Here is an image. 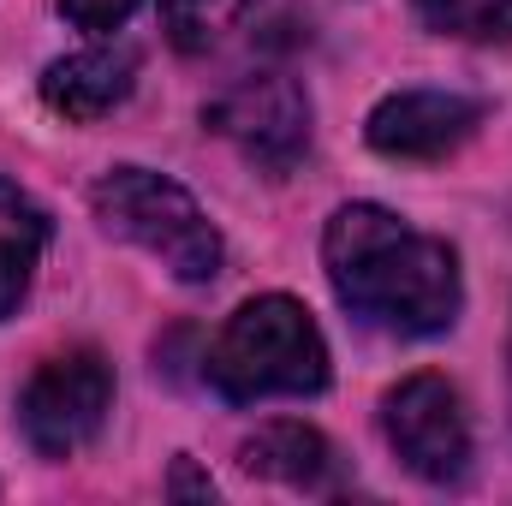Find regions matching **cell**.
I'll return each mask as SVG.
<instances>
[{
  "label": "cell",
  "mask_w": 512,
  "mask_h": 506,
  "mask_svg": "<svg viewBox=\"0 0 512 506\" xmlns=\"http://www.w3.org/2000/svg\"><path fill=\"white\" fill-rule=\"evenodd\" d=\"M322 268L334 298L393 340H429L459 322L465 286H459V256L447 239L417 233L382 203H346L334 209L322 233Z\"/></svg>",
  "instance_id": "obj_1"
},
{
  "label": "cell",
  "mask_w": 512,
  "mask_h": 506,
  "mask_svg": "<svg viewBox=\"0 0 512 506\" xmlns=\"http://www.w3.org/2000/svg\"><path fill=\"white\" fill-rule=\"evenodd\" d=\"M203 376L233 405L304 399V393L328 387V340L298 298L262 292L251 304H239L227 316V328L209 340Z\"/></svg>",
  "instance_id": "obj_2"
},
{
  "label": "cell",
  "mask_w": 512,
  "mask_h": 506,
  "mask_svg": "<svg viewBox=\"0 0 512 506\" xmlns=\"http://www.w3.org/2000/svg\"><path fill=\"white\" fill-rule=\"evenodd\" d=\"M90 209H96V221L114 239L149 251L185 286H203V280L221 274L227 245H221L215 221L203 215V203L179 179H167L155 167H114V173H102L96 191H90Z\"/></svg>",
  "instance_id": "obj_3"
},
{
  "label": "cell",
  "mask_w": 512,
  "mask_h": 506,
  "mask_svg": "<svg viewBox=\"0 0 512 506\" xmlns=\"http://www.w3.org/2000/svg\"><path fill=\"white\" fill-rule=\"evenodd\" d=\"M114 411V364L96 346L48 358L18 393V429L42 459H72L102 435Z\"/></svg>",
  "instance_id": "obj_4"
},
{
  "label": "cell",
  "mask_w": 512,
  "mask_h": 506,
  "mask_svg": "<svg viewBox=\"0 0 512 506\" xmlns=\"http://www.w3.org/2000/svg\"><path fill=\"white\" fill-rule=\"evenodd\" d=\"M382 435L393 459L429 483V489H453L471 471V417L465 399L447 376H405L382 399Z\"/></svg>",
  "instance_id": "obj_5"
},
{
  "label": "cell",
  "mask_w": 512,
  "mask_h": 506,
  "mask_svg": "<svg viewBox=\"0 0 512 506\" xmlns=\"http://www.w3.org/2000/svg\"><path fill=\"white\" fill-rule=\"evenodd\" d=\"M203 126L262 173H292L310 149V96L286 72H251L203 108Z\"/></svg>",
  "instance_id": "obj_6"
},
{
  "label": "cell",
  "mask_w": 512,
  "mask_h": 506,
  "mask_svg": "<svg viewBox=\"0 0 512 506\" xmlns=\"http://www.w3.org/2000/svg\"><path fill=\"white\" fill-rule=\"evenodd\" d=\"M477 126H483V102H471L459 90H399V96L376 102L364 137L387 161H441Z\"/></svg>",
  "instance_id": "obj_7"
},
{
  "label": "cell",
  "mask_w": 512,
  "mask_h": 506,
  "mask_svg": "<svg viewBox=\"0 0 512 506\" xmlns=\"http://www.w3.org/2000/svg\"><path fill=\"white\" fill-rule=\"evenodd\" d=\"M137 84V54L131 48H84V54H66L42 72V102L72 120V126H90L102 114H114Z\"/></svg>",
  "instance_id": "obj_8"
},
{
  "label": "cell",
  "mask_w": 512,
  "mask_h": 506,
  "mask_svg": "<svg viewBox=\"0 0 512 506\" xmlns=\"http://www.w3.org/2000/svg\"><path fill=\"white\" fill-rule=\"evenodd\" d=\"M239 465L262 483H286V489H304V495H322L340 477V459H334L328 435L310 429V423H262L239 447Z\"/></svg>",
  "instance_id": "obj_9"
},
{
  "label": "cell",
  "mask_w": 512,
  "mask_h": 506,
  "mask_svg": "<svg viewBox=\"0 0 512 506\" xmlns=\"http://www.w3.org/2000/svg\"><path fill=\"white\" fill-rule=\"evenodd\" d=\"M48 233H54L48 227V209L24 185L0 179V322L18 316V304L30 298V280L42 268Z\"/></svg>",
  "instance_id": "obj_10"
},
{
  "label": "cell",
  "mask_w": 512,
  "mask_h": 506,
  "mask_svg": "<svg viewBox=\"0 0 512 506\" xmlns=\"http://www.w3.org/2000/svg\"><path fill=\"white\" fill-rule=\"evenodd\" d=\"M256 0H161V30L179 54H215L251 24Z\"/></svg>",
  "instance_id": "obj_11"
},
{
  "label": "cell",
  "mask_w": 512,
  "mask_h": 506,
  "mask_svg": "<svg viewBox=\"0 0 512 506\" xmlns=\"http://www.w3.org/2000/svg\"><path fill=\"white\" fill-rule=\"evenodd\" d=\"M411 12L423 18V30L453 42H483V48L512 42V0H411Z\"/></svg>",
  "instance_id": "obj_12"
},
{
  "label": "cell",
  "mask_w": 512,
  "mask_h": 506,
  "mask_svg": "<svg viewBox=\"0 0 512 506\" xmlns=\"http://www.w3.org/2000/svg\"><path fill=\"white\" fill-rule=\"evenodd\" d=\"M60 12H66V24H78L90 36H108L137 12V0H60Z\"/></svg>",
  "instance_id": "obj_13"
},
{
  "label": "cell",
  "mask_w": 512,
  "mask_h": 506,
  "mask_svg": "<svg viewBox=\"0 0 512 506\" xmlns=\"http://www.w3.org/2000/svg\"><path fill=\"white\" fill-rule=\"evenodd\" d=\"M167 495H197V501H215V483H209V477H197V471H191V459H173V483H167Z\"/></svg>",
  "instance_id": "obj_14"
}]
</instances>
